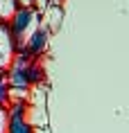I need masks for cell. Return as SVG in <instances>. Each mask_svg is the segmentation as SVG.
I'll return each instance as SVG.
<instances>
[{"label":"cell","instance_id":"5","mask_svg":"<svg viewBox=\"0 0 129 133\" xmlns=\"http://www.w3.org/2000/svg\"><path fill=\"white\" fill-rule=\"evenodd\" d=\"M9 124L7 133H34V126L25 117V102H9Z\"/></svg>","mask_w":129,"mask_h":133},{"label":"cell","instance_id":"2","mask_svg":"<svg viewBox=\"0 0 129 133\" xmlns=\"http://www.w3.org/2000/svg\"><path fill=\"white\" fill-rule=\"evenodd\" d=\"M7 25H9V32H11V36H14V41H16V50L21 52L23 45H25V41H27L29 36L34 34V29L41 25L39 9H34V7H18L16 14L7 21Z\"/></svg>","mask_w":129,"mask_h":133},{"label":"cell","instance_id":"6","mask_svg":"<svg viewBox=\"0 0 129 133\" xmlns=\"http://www.w3.org/2000/svg\"><path fill=\"white\" fill-rule=\"evenodd\" d=\"M18 52L16 50V41L11 32H9V25L0 21V70H7V65L11 63L14 54Z\"/></svg>","mask_w":129,"mask_h":133},{"label":"cell","instance_id":"12","mask_svg":"<svg viewBox=\"0 0 129 133\" xmlns=\"http://www.w3.org/2000/svg\"><path fill=\"white\" fill-rule=\"evenodd\" d=\"M50 2H57V5H61V2H64V0H50Z\"/></svg>","mask_w":129,"mask_h":133},{"label":"cell","instance_id":"9","mask_svg":"<svg viewBox=\"0 0 129 133\" xmlns=\"http://www.w3.org/2000/svg\"><path fill=\"white\" fill-rule=\"evenodd\" d=\"M0 104H2V106L9 104V79H7V70H0Z\"/></svg>","mask_w":129,"mask_h":133},{"label":"cell","instance_id":"10","mask_svg":"<svg viewBox=\"0 0 129 133\" xmlns=\"http://www.w3.org/2000/svg\"><path fill=\"white\" fill-rule=\"evenodd\" d=\"M18 5L21 7H34V9H45L48 5H50V0H18Z\"/></svg>","mask_w":129,"mask_h":133},{"label":"cell","instance_id":"1","mask_svg":"<svg viewBox=\"0 0 129 133\" xmlns=\"http://www.w3.org/2000/svg\"><path fill=\"white\" fill-rule=\"evenodd\" d=\"M9 90H29V86L45 81L43 59L29 56L25 52H16L11 63L7 65Z\"/></svg>","mask_w":129,"mask_h":133},{"label":"cell","instance_id":"4","mask_svg":"<svg viewBox=\"0 0 129 133\" xmlns=\"http://www.w3.org/2000/svg\"><path fill=\"white\" fill-rule=\"evenodd\" d=\"M50 38H52V34L43 27V25H39V27L34 29V34L25 41V45H23L21 52H25V54H29V56H36V59H43L45 52H48V48H50Z\"/></svg>","mask_w":129,"mask_h":133},{"label":"cell","instance_id":"3","mask_svg":"<svg viewBox=\"0 0 129 133\" xmlns=\"http://www.w3.org/2000/svg\"><path fill=\"white\" fill-rule=\"evenodd\" d=\"M25 117L34 129L48 126V81L29 86V95L25 99Z\"/></svg>","mask_w":129,"mask_h":133},{"label":"cell","instance_id":"8","mask_svg":"<svg viewBox=\"0 0 129 133\" xmlns=\"http://www.w3.org/2000/svg\"><path fill=\"white\" fill-rule=\"evenodd\" d=\"M21 7L18 5V0H0V21L7 23L11 16L16 14V9Z\"/></svg>","mask_w":129,"mask_h":133},{"label":"cell","instance_id":"7","mask_svg":"<svg viewBox=\"0 0 129 133\" xmlns=\"http://www.w3.org/2000/svg\"><path fill=\"white\" fill-rule=\"evenodd\" d=\"M39 16H41V25L48 29L50 34H57L59 29H61V21H64V9H61V5L50 2L45 9L39 11Z\"/></svg>","mask_w":129,"mask_h":133},{"label":"cell","instance_id":"11","mask_svg":"<svg viewBox=\"0 0 129 133\" xmlns=\"http://www.w3.org/2000/svg\"><path fill=\"white\" fill-rule=\"evenodd\" d=\"M7 124H9V108L0 104V133H7Z\"/></svg>","mask_w":129,"mask_h":133}]
</instances>
